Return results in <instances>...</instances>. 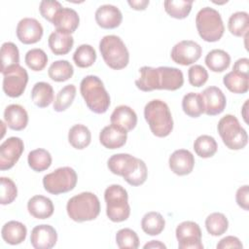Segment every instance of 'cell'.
<instances>
[{"instance_id": "6da1fadb", "label": "cell", "mask_w": 249, "mask_h": 249, "mask_svg": "<svg viewBox=\"0 0 249 249\" xmlns=\"http://www.w3.org/2000/svg\"><path fill=\"white\" fill-rule=\"evenodd\" d=\"M109 170L122 176L129 185L137 187L145 183L148 176L146 163L129 154H115L107 161Z\"/></svg>"}, {"instance_id": "7a4b0ae2", "label": "cell", "mask_w": 249, "mask_h": 249, "mask_svg": "<svg viewBox=\"0 0 249 249\" xmlns=\"http://www.w3.org/2000/svg\"><path fill=\"white\" fill-rule=\"evenodd\" d=\"M81 94L88 108L95 114L105 113L110 106V95L103 82L94 75L86 76L80 84Z\"/></svg>"}, {"instance_id": "3957f363", "label": "cell", "mask_w": 249, "mask_h": 249, "mask_svg": "<svg viewBox=\"0 0 249 249\" xmlns=\"http://www.w3.org/2000/svg\"><path fill=\"white\" fill-rule=\"evenodd\" d=\"M144 118L152 133L157 137H166L173 129V119L168 105L160 99L149 101L144 107Z\"/></svg>"}, {"instance_id": "277c9868", "label": "cell", "mask_w": 249, "mask_h": 249, "mask_svg": "<svg viewBox=\"0 0 249 249\" xmlns=\"http://www.w3.org/2000/svg\"><path fill=\"white\" fill-rule=\"evenodd\" d=\"M66 211L69 218L75 222L91 221L100 213V201L93 193L83 192L67 201Z\"/></svg>"}, {"instance_id": "5b68a950", "label": "cell", "mask_w": 249, "mask_h": 249, "mask_svg": "<svg viewBox=\"0 0 249 249\" xmlns=\"http://www.w3.org/2000/svg\"><path fill=\"white\" fill-rule=\"evenodd\" d=\"M106 202V215L115 223L127 220L130 215V206L128 204V195L126 190L117 184L110 185L104 192Z\"/></svg>"}, {"instance_id": "8992f818", "label": "cell", "mask_w": 249, "mask_h": 249, "mask_svg": "<svg viewBox=\"0 0 249 249\" xmlns=\"http://www.w3.org/2000/svg\"><path fill=\"white\" fill-rule=\"evenodd\" d=\"M99 51L105 63L114 70H121L129 62V53L117 35H106L99 42Z\"/></svg>"}, {"instance_id": "52a82bcc", "label": "cell", "mask_w": 249, "mask_h": 249, "mask_svg": "<svg viewBox=\"0 0 249 249\" xmlns=\"http://www.w3.org/2000/svg\"><path fill=\"white\" fill-rule=\"evenodd\" d=\"M196 26L200 38L206 42L219 41L225 31L220 13L211 7H204L198 11L196 17Z\"/></svg>"}, {"instance_id": "ba28073f", "label": "cell", "mask_w": 249, "mask_h": 249, "mask_svg": "<svg viewBox=\"0 0 249 249\" xmlns=\"http://www.w3.org/2000/svg\"><path fill=\"white\" fill-rule=\"evenodd\" d=\"M217 129L224 144L230 150H241L248 143V134L233 115H226L220 119Z\"/></svg>"}, {"instance_id": "9c48e42d", "label": "cell", "mask_w": 249, "mask_h": 249, "mask_svg": "<svg viewBox=\"0 0 249 249\" xmlns=\"http://www.w3.org/2000/svg\"><path fill=\"white\" fill-rule=\"evenodd\" d=\"M77 173L70 166L56 168L43 177L44 189L52 195H60L72 191L77 184Z\"/></svg>"}, {"instance_id": "30bf717a", "label": "cell", "mask_w": 249, "mask_h": 249, "mask_svg": "<svg viewBox=\"0 0 249 249\" xmlns=\"http://www.w3.org/2000/svg\"><path fill=\"white\" fill-rule=\"evenodd\" d=\"M3 74V90L10 97H19L25 90L28 82L27 71L19 64L15 65Z\"/></svg>"}, {"instance_id": "8fae6325", "label": "cell", "mask_w": 249, "mask_h": 249, "mask_svg": "<svg viewBox=\"0 0 249 249\" xmlns=\"http://www.w3.org/2000/svg\"><path fill=\"white\" fill-rule=\"evenodd\" d=\"M179 249H202L201 230L199 226L193 221H184L180 223L175 231Z\"/></svg>"}, {"instance_id": "7c38bea8", "label": "cell", "mask_w": 249, "mask_h": 249, "mask_svg": "<svg viewBox=\"0 0 249 249\" xmlns=\"http://www.w3.org/2000/svg\"><path fill=\"white\" fill-rule=\"evenodd\" d=\"M202 53L199 44L192 40H183L174 45L171 50V59L180 65H191L197 61Z\"/></svg>"}, {"instance_id": "4fadbf2b", "label": "cell", "mask_w": 249, "mask_h": 249, "mask_svg": "<svg viewBox=\"0 0 249 249\" xmlns=\"http://www.w3.org/2000/svg\"><path fill=\"white\" fill-rule=\"evenodd\" d=\"M24 150L23 141L19 137L12 136L0 145V169L12 168L19 160Z\"/></svg>"}, {"instance_id": "5bb4252c", "label": "cell", "mask_w": 249, "mask_h": 249, "mask_svg": "<svg viewBox=\"0 0 249 249\" xmlns=\"http://www.w3.org/2000/svg\"><path fill=\"white\" fill-rule=\"evenodd\" d=\"M17 37L18 39L25 44H35L39 42L43 36L44 29L42 24L33 18H23L17 25Z\"/></svg>"}, {"instance_id": "9a60e30c", "label": "cell", "mask_w": 249, "mask_h": 249, "mask_svg": "<svg viewBox=\"0 0 249 249\" xmlns=\"http://www.w3.org/2000/svg\"><path fill=\"white\" fill-rule=\"evenodd\" d=\"M200 94L204 103V113L207 116H216L225 110L227 99L218 87H208Z\"/></svg>"}, {"instance_id": "2e32d148", "label": "cell", "mask_w": 249, "mask_h": 249, "mask_svg": "<svg viewBox=\"0 0 249 249\" xmlns=\"http://www.w3.org/2000/svg\"><path fill=\"white\" fill-rule=\"evenodd\" d=\"M57 241V233L50 225H38L34 227L30 234V243L35 249H51Z\"/></svg>"}, {"instance_id": "e0dca14e", "label": "cell", "mask_w": 249, "mask_h": 249, "mask_svg": "<svg viewBox=\"0 0 249 249\" xmlns=\"http://www.w3.org/2000/svg\"><path fill=\"white\" fill-rule=\"evenodd\" d=\"M169 168L173 173L179 176L190 174L195 166L194 155L186 149L174 151L168 160Z\"/></svg>"}, {"instance_id": "ac0fdd59", "label": "cell", "mask_w": 249, "mask_h": 249, "mask_svg": "<svg viewBox=\"0 0 249 249\" xmlns=\"http://www.w3.org/2000/svg\"><path fill=\"white\" fill-rule=\"evenodd\" d=\"M95 21L104 29H114L120 26L123 20V15L120 9L114 5H101L95 11Z\"/></svg>"}, {"instance_id": "d6986e66", "label": "cell", "mask_w": 249, "mask_h": 249, "mask_svg": "<svg viewBox=\"0 0 249 249\" xmlns=\"http://www.w3.org/2000/svg\"><path fill=\"white\" fill-rule=\"evenodd\" d=\"M52 23L55 27L56 31L71 35L78 28L80 18L75 10L64 7L56 13Z\"/></svg>"}, {"instance_id": "ffe728a7", "label": "cell", "mask_w": 249, "mask_h": 249, "mask_svg": "<svg viewBox=\"0 0 249 249\" xmlns=\"http://www.w3.org/2000/svg\"><path fill=\"white\" fill-rule=\"evenodd\" d=\"M127 139V131L116 124H109L99 133L100 143L107 149L115 150L123 147Z\"/></svg>"}, {"instance_id": "44dd1931", "label": "cell", "mask_w": 249, "mask_h": 249, "mask_svg": "<svg viewBox=\"0 0 249 249\" xmlns=\"http://www.w3.org/2000/svg\"><path fill=\"white\" fill-rule=\"evenodd\" d=\"M159 72V89L166 90H177L184 84V76L180 69L176 67L160 66L158 67Z\"/></svg>"}, {"instance_id": "7402d4cb", "label": "cell", "mask_w": 249, "mask_h": 249, "mask_svg": "<svg viewBox=\"0 0 249 249\" xmlns=\"http://www.w3.org/2000/svg\"><path fill=\"white\" fill-rule=\"evenodd\" d=\"M4 121L11 129L22 130L28 124V114L19 104H11L5 108Z\"/></svg>"}, {"instance_id": "603a6c76", "label": "cell", "mask_w": 249, "mask_h": 249, "mask_svg": "<svg viewBox=\"0 0 249 249\" xmlns=\"http://www.w3.org/2000/svg\"><path fill=\"white\" fill-rule=\"evenodd\" d=\"M110 122L125 131L132 130L137 124V115L135 111L126 105H120L116 107L111 114Z\"/></svg>"}, {"instance_id": "cb8c5ba5", "label": "cell", "mask_w": 249, "mask_h": 249, "mask_svg": "<svg viewBox=\"0 0 249 249\" xmlns=\"http://www.w3.org/2000/svg\"><path fill=\"white\" fill-rule=\"evenodd\" d=\"M27 210L31 216L36 219H48L53 214V201L44 196H34L27 202Z\"/></svg>"}, {"instance_id": "d4e9b609", "label": "cell", "mask_w": 249, "mask_h": 249, "mask_svg": "<svg viewBox=\"0 0 249 249\" xmlns=\"http://www.w3.org/2000/svg\"><path fill=\"white\" fill-rule=\"evenodd\" d=\"M3 240L11 245H18L23 242L26 238L27 229L18 221L7 222L1 230Z\"/></svg>"}, {"instance_id": "484cf974", "label": "cell", "mask_w": 249, "mask_h": 249, "mask_svg": "<svg viewBox=\"0 0 249 249\" xmlns=\"http://www.w3.org/2000/svg\"><path fill=\"white\" fill-rule=\"evenodd\" d=\"M74 44V39L70 34H65L59 31H53L50 34L48 45L53 53L56 55H64L68 53Z\"/></svg>"}, {"instance_id": "4316f807", "label": "cell", "mask_w": 249, "mask_h": 249, "mask_svg": "<svg viewBox=\"0 0 249 249\" xmlns=\"http://www.w3.org/2000/svg\"><path fill=\"white\" fill-rule=\"evenodd\" d=\"M140 77L135 81V86L142 91H152L160 89L158 68L143 66L139 69Z\"/></svg>"}, {"instance_id": "83f0119b", "label": "cell", "mask_w": 249, "mask_h": 249, "mask_svg": "<svg viewBox=\"0 0 249 249\" xmlns=\"http://www.w3.org/2000/svg\"><path fill=\"white\" fill-rule=\"evenodd\" d=\"M31 99L39 108H46L53 101V89L46 82L36 83L31 90Z\"/></svg>"}, {"instance_id": "f1b7e54d", "label": "cell", "mask_w": 249, "mask_h": 249, "mask_svg": "<svg viewBox=\"0 0 249 249\" xmlns=\"http://www.w3.org/2000/svg\"><path fill=\"white\" fill-rule=\"evenodd\" d=\"M68 141L73 148L77 150H83L90 144L91 133L86 125L77 124L69 129Z\"/></svg>"}, {"instance_id": "f546056e", "label": "cell", "mask_w": 249, "mask_h": 249, "mask_svg": "<svg viewBox=\"0 0 249 249\" xmlns=\"http://www.w3.org/2000/svg\"><path fill=\"white\" fill-rule=\"evenodd\" d=\"M226 88L233 93H246L249 89V75H244L236 71H231L223 78Z\"/></svg>"}, {"instance_id": "4dcf8cb0", "label": "cell", "mask_w": 249, "mask_h": 249, "mask_svg": "<svg viewBox=\"0 0 249 249\" xmlns=\"http://www.w3.org/2000/svg\"><path fill=\"white\" fill-rule=\"evenodd\" d=\"M165 220L162 215L156 211L146 213L141 220V228L148 235H159L164 230Z\"/></svg>"}, {"instance_id": "1f68e13d", "label": "cell", "mask_w": 249, "mask_h": 249, "mask_svg": "<svg viewBox=\"0 0 249 249\" xmlns=\"http://www.w3.org/2000/svg\"><path fill=\"white\" fill-rule=\"evenodd\" d=\"M204 61L211 71L223 72L229 68L231 64V56L226 51L215 49L206 54Z\"/></svg>"}, {"instance_id": "d6a6232c", "label": "cell", "mask_w": 249, "mask_h": 249, "mask_svg": "<svg viewBox=\"0 0 249 249\" xmlns=\"http://www.w3.org/2000/svg\"><path fill=\"white\" fill-rule=\"evenodd\" d=\"M182 109L184 113L192 118H198L204 113V103L200 93L189 92L183 96Z\"/></svg>"}, {"instance_id": "836d02e7", "label": "cell", "mask_w": 249, "mask_h": 249, "mask_svg": "<svg viewBox=\"0 0 249 249\" xmlns=\"http://www.w3.org/2000/svg\"><path fill=\"white\" fill-rule=\"evenodd\" d=\"M27 162L29 167L36 171L42 172L47 170L52 164V156L49 151L39 148L29 152L27 157Z\"/></svg>"}, {"instance_id": "e575fe53", "label": "cell", "mask_w": 249, "mask_h": 249, "mask_svg": "<svg viewBox=\"0 0 249 249\" xmlns=\"http://www.w3.org/2000/svg\"><path fill=\"white\" fill-rule=\"evenodd\" d=\"M74 74L73 65L64 59L53 61L48 70L49 77L54 82H65Z\"/></svg>"}, {"instance_id": "d590c367", "label": "cell", "mask_w": 249, "mask_h": 249, "mask_svg": "<svg viewBox=\"0 0 249 249\" xmlns=\"http://www.w3.org/2000/svg\"><path fill=\"white\" fill-rule=\"evenodd\" d=\"M229 31L236 36L243 37L248 34L249 30V15L246 12L233 13L228 21Z\"/></svg>"}, {"instance_id": "8d00e7d4", "label": "cell", "mask_w": 249, "mask_h": 249, "mask_svg": "<svg viewBox=\"0 0 249 249\" xmlns=\"http://www.w3.org/2000/svg\"><path fill=\"white\" fill-rule=\"evenodd\" d=\"M194 150L196 154L202 158L207 159L213 157L217 150H218V144L214 137L206 134L199 135L194 142Z\"/></svg>"}, {"instance_id": "74e56055", "label": "cell", "mask_w": 249, "mask_h": 249, "mask_svg": "<svg viewBox=\"0 0 249 249\" xmlns=\"http://www.w3.org/2000/svg\"><path fill=\"white\" fill-rule=\"evenodd\" d=\"M19 52L16 44L5 42L1 46V73L19 64Z\"/></svg>"}, {"instance_id": "f35d334b", "label": "cell", "mask_w": 249, "mask_h": 249, "mask_svg": "<svg viewBox=\"0 0 249 249\" xmlns=\"http://www.w3.org/2000/svg\"><path fill=\"white\" fill-rule=\"evenodd\" d=\"M205 228L209 234L219 236L228 231L229 221L223 213L214 212L205 219Z\"/></svg>"}, {"instance_id": "ab89813d", "label": "cell", "mask_w": 249, "mask_h": 249, "mask_svg": "<svg viewBox=\"0 0 249 249\" xmlns=\"http://www.w3.org/2000/svg\"><path fill=\"white\" fill-rule=\"evenodd\" d=\"M193 3V1L187 0H166L163 2V6L165 12L171 18L183 19L191 13Z\"/></svg>"}, {"instance_id": "60d3db41", "label": "cell", "mask_w": 249, "mask_h": 249, "mask_svg": "<svg viewBox=\"0 0 249 249\" xmlns=\"http://www.w3.org/2000/svg\"><path fill=\"white\" fill-rule=\"evenodd\" d=\"M73 60L78 67L88 68L95 62L96 52L90 45H80L73 53Z\"/></svg>"}, {"instance_id": "b9f144b4", "label": "cell", "mask_w": 249, "mask_h": 249, "mask_svg": "<svg viewBox=\"0 0 249 249\" xmlns=\"http://www.w3.org/2000/svg\"><path fill=\"white\" fill-rule=\"evenodd\" d=\"M76 96V87L72 84L63 87L56 94L53 102L55 112H63L71 106Z\"/></svg>"}, {"instance_id": "7bdbcfd3", "label": "cell", "mask_w": 249, "mask_h": 249, "mask_svg": "<svg viewBox=\"0 0 249 249\" xmlns=\"http://www.w3.org/2000/svg\"><path fill=\"white\" fill-rule=\"evenodd\" d=\"M24 61L33 71H42L48 63V55L42 49H31L25 53Z\"/></svg>"}, {"instance_id": "ee69618b", "label": "cell", "mask_w": 249, "mask_h": 249, "mask_svg": "<svg viewBox=\"0 0 249 249\" xmlns=\"http://www.w3.org/2000/svg\"><path fill=\"white\" fill-rule=\"evenodd\" d=\"M116 243L120 249H136L139 246V238L134 231L128 228H124L117 231Z\"/></svg>"}, {"instance_id": "f6af8a7d", "label": "cell", "mask_w": 249, "mask_h": 249, "mask_svg": "<svg viewBox=\"0 0 249 249\" xmlns=\"http://www.w3.org/2000/svg\"><path fill=\"white\" fill-rule=\"evenodd\" d=\"M0 182V203L2 205L10 204L18 196V188L15 182L8 177H1Z\"/></svg>"}, {"instance_id": "bcb514c9", "label": "cell", "mask_w": 249, "mask_h": 249, "mask_svg": "<svg viewBox=\"0 0 249 249\" xmlns=\"http://www.w3.org/2000/svg\"><path fill=\"white\" fill-rule=\"evenodd\" d=\"M188 77H189V83L193 87L199 88L207 82L208 72L203 66L199 64H195L189 68Z\"/></svg>"}, {"instance_id": "7dc6e473", "label": "cell", "mask_w": 249, "mask_h": 249, "mask_svg": "<svg viewBox=\"0 0 249 249\" xmlns=\"http://www.w3.org/2000/svg\"><path fill=\"white\" fill-rule=\"evenodd\" d=\"M63 7L58 1H48V0H43L40 2L39 6V12L41 16L47 19L50 22H53V19L56 13L62 9Z\"/></svg>"}, {"instance_id": "c3c4849f", "label": "cell", "mask_w": 249, "mask_h": 249, "mask_svg": "<svg viewBox=\"0 0 249 249\" xmlns=\"http://www.w3.org/2000/svg\"><path fill=\"white\" fill-rule=\"evenodd\" d=\"M235 200L239 207L244 210L249 209V186L244 185L239 187L235 194Z\"/></svg>"}, {"instance_id": "681fc988", "label": "cell", "mask_w": 249, "mask_h": 249, "mask_svg": "<svg viewBox=\"0 0 249 249\" xmlns=\"http://www.w3.org/2000/svg\"><path fill=\"white\" fill-rule=\"evenodd\" d=\"M216 247H217V249H228V248L240 249L243 247V245L238 237L232 236V235H228V236L222 238L217 243Z\"/></svg>"}, {"instance_id": "f907efd6", "label": "cell", "mask_w": 249, "mask_h": 249, "mask_svg": "<svg viewBox=\"0 0 249 249\" xmlns=\"http://www.w3.org/2000/svg\"><path fill=\"white\" fill-rule=\"evenodd\" d=\"M232 70L244 75H249V59L247 57L237 59L233 64Z\"/></svg>"}, {"instance_id": "816d5d0a", "label": "cell", "mask_w": 249, "mask_h": 249, "mask_svg": "<svg viewBox=\"0 0 249 249\" xmlns=\"http://www.w3.org/2000/svg\"><path fill=\"white\" fill-rule=\"evenodd\" d=\"M127 3L133 10L144 11L150 2H149V0H132V1L128 0Z\"/></svg>"}, {"instance_id": "f5cc1de1", "label": "cell", "mask_w": 249, "mask_h": 249, "mask_svg": "<svg viewBox=\"0 0 249 249\" xmlns=\"http://www.w3.org/2000/svg\"><path fill=\"white\" fill-rule=\"evenodd\" d=\"M144 249H147V248H156V249H165L166 246L165 244H163L162 242H160V240H151L150 242L146 243L144 246H143Z\"/></svg>"}, {"instance_id": "db71d44e", "label": "cell", "mask_w": 249, "mask_h": 249, "mask_svg": "<svg viewBox=\"0 0 249 249\" xmlns=\"http://www.w3.org/2000/svg\"><path fill=\"white\" fill-rule=\"evenodd\" d=\"M247 104H248V100H246V101H245V103H244V105H243V107H242V116H243V119H244L245 123H247V122H248V121H247V115L245 114Z\"/></svg>"}]
</instances>
